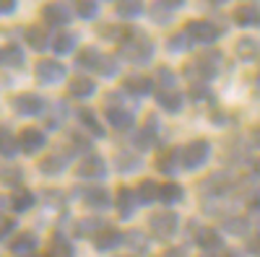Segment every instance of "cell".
<instances>
[{"mask_svg":"<svg viewBox=\"0 0 260 257\" xmlns=\"http://www.w3.org/2000/svg\"><path fill=\"white\" fill-rule=\"evenodd\" d=\"M34 205V195L29 190H16L13 192V198H11V208L16 210V213H24V210H29Z\"/></svg>","mask_w":260,"mask_h":257,"instance_id":"obj_27","label":"cell"},{"mask_svg":"<svg viewBox=\"0 0 260 257\" xmlns=\"http://www.w3.org/2000/svg\"><path fill=\"white\" fill-rule=\"evenodd\" d=\"M156 101L164 112H180L182 109V96L177 89H172V91H159L156 94Z\"/></svg>","mask_w":260,"mask_h":257,"instance_id":"obj_18","label":"cell"},{"mask_svg":"<svg viewBox=\"0 0 260 257\" xmlns=\"http://www.w3.org/2000/svg\"><path fill=\"white\" fill-rule=\"evenodd\" d=\"M16 11V3H0V13H13Z\"/></svg>","mask_w":260,"mask_h":257,"instance_id":"obj_49","label":"cell"},{"mask_svg":"<svg viewBox=\"0 0 260 257\" xmlns=\"http://www.w3.org/2000/svg\"><path fill=\"white\" fill-rule=\"evenodd\" d=\"M250 218H252L255 224H260V190L250 198Z\"/></svg>","mask_w":260,"mask_h":257,"instance_id":"obj_43","label":"cell"},{"mask_svg":"<svg viewBox=\"0 0 260 257\" xmlns=\"http://www.w3.org/2000/svg\"><path fill=\"white\" fill-rule=\"evenodd\" d=\"M37 237L31 231H24V234H18V237L11 242V252L13 254H31L34 249H37Z\"/></svg>","mask_w":260,"mask_h":257,"instance_id":"obj_15","label":"cell"},{"mask_svg":"<svg viewBox=\"0 0 260 257\" xmlns=\"http://www.w3.org/2000/svg\"><path fill=\"white\" fill-rule=\"evenodd\" d=\"M195 242H198V247H203L206 252H224V242H221L216 229H198L195 231Z\"/></svg>","mask_w":260,"mask_h":257,"instance_id":"obj_12","label":"cell"},{"mask_svg":"<svg viewBox=\"0 0 260 257\" xmlns=\"http://www.w3.org/2000/svg\"><path fill=\"white\" fill-rule=\"evenodd\" d=\"M45 133L42 130H37V127H26V130H21V135H18V148L24 154H37V151H42L45 148Z\"/></svg>","mask_w":260,"mask_h":257,"instance_id":"obj_7","label":"cell"},{"mask_svg":"<svg viewBox=\"0 0 260 257\" xmlns=\"http://www.w3.org/2000/svg\"><path fill=\"white\" fill-rule=\"evenodd\" d=\"M0 177H3V182H8V179L18 182V177H21V171H16V169H13V171H11V169H6V171H3V174H0Z\"/></svg>","mask_w":260,"mask_h":257,"instance_id":"obj_47","label":"cell"},{"mask_svg":"<svg viewBox=\"0 0 260 257\" xmlns=\"http://www.w3.org/2000/svg\"><path fill=\"white\" fill-rule=\"evenodd\" d=\"M125 237L117 231V229H110V226H104L96 237H94V244H96V249H102V252H107V249H115L120 242H122Z\"/></svg>","mask_w":260,"mask_h":257,"instance_id":"obj_13","label":"cell"},{"mask_svg":"<svg viewBox=\"0 0 260 257\" xmlns=\"http://www.w3.org/2000/svg\"><path fill=\"white\" fill-rule=\"evenodd\" d=\"M125 89L133 94V96H146V94L154 91V81H148L143 76H133V78L125 81Z\"/></svg>","mask_w":260,"mask_h":257,"instance_id":"obj_20","label":"cell"},{"mask_svg":"<svg viewBox=\"0 0 260 257\" xmlns=\"http://www.w3.org/2000/svg\"><path fill=\"white\" fill-rule=\"evenodd\" d=\"M13 221H3V224H0V239H3V237H8V234L13 231Z\"/></svg>","mask_w":260,"mask_h":257,"instance_id":"obj_46","label":"cell"},{"mask_svg":"<svg viewBox=\"0 0 260 257\" xmlns=\"http://www.w3.org/2000/svg\"><path fill=\"white\" fill-rule=\"evenodd\" d=\"M50 257H73V247H71V239L65 237L62 231H57L52 237V254Z\"/></svg>","mask_w":260,"mask_h":257,"instance_id":"obj_25","label":"cell"},{"mask_svg":"<svg viewBox=\"0 0 260 257\" xmlns=\"http://www.w3.org/2000/svg\"><path fill=\"white\" fill-rule=\"evenodd\" d=\"M180 3H154L151 6V13H154V21H159V24H167V21L177 13Z\"/></svg>","mask_w":260,"mask_h":257,"instance_id":"obj_28","label":"cell"},{"mask_svg":"<svg viewBox=\"0 0 260 257\" xmlns=\"http://www.w3.org/2000/svg\"><path fill=\"white\" fill-rule=\"evenodd\" d=\"M78 177L81 179H102L107 174V164L102 156H86L81 164H78Z\"/></svg>","mask_w":260,"mask_h":257,"instance_id":"obj_8","label":"cell"},{"mask_svg":"<svg viewBox=\"0 0 260 257\" xmlns=\"http://www.w3.org/2000/svg\"><path fill=\"white\" fill-rule=\"evenodd\" d=\"M13 109L18 112V115H39L42 109H45V99L42 96H37V94H18L16 99H13Z\"/></svg>","mask_w":260,"mask_h":257,"instance_id":"obj_10","label":"cell"},{"mask_svg":"<svg viewBox=\"0 0 260 257\" xmlns=\"http://www.w3.org/2000/svg\"><path fill=\"white\" fill-rule=\"evenodd\" d=\"M190 45H192L190 36L182 31V34H175V36H172V42H169V50H172V52H182V50H187Z\"/></svg>","mask_w":260,"mask_h":257,"instance_id":"obj_39","label":"cell"},{"mask_svg":"<svg viewBox=\"0 0 260 257\" xmlns=\"http://www.w3.org/2000/svg\"><path fill=\"white\" fill-rule=\"evenodd\" d=\"M203 257H229V254H224V252H206Z\"/></svg>","mask_w":260,"mask_h":257,"instance_id":"obj_51","label":"cell"},{"mask_svg":"<svg viewBox=\"0 0 260 257\" xmlns=\"http://www.w3.org/2000/svg\"><path fill=\"white\" fill-rule=\"evenodd\" d=\"M68 91L71 96H78V99H86V96H91L96 91V83L91 78H73L71 86H68Z\"/></svg>","mask_w":260,"mask_h":257,"instance_id":"obj_21","label":"cell"},{"mask_svg":"<svg viewBox=\"0 0 260 257\" xmlns=\"http://www.w3.org/2000/svg\"><path fill=\"white\" fill-rule=\"evenodd\" d=\"M110 101H115V106H110V109H107V120L112 122L115 130H127V127L133 125V109H125V106H122L115 96H110Z\"/></svg>","mask_w":260,"mask_h":257,"instance_id":"obj_9","label":"cell"},{"mask_svg":"<svg viewBox=\"0 0 260 257\" xmlns=\"http://www.w3.org/2000/svg\"><path fill=\"white\" fill-rule=\"evenodd\" d=\"M120 55L127 57L130 62H148L154 55V45L143 31H127L125 39L120 42Z\"/></svg>","mask_w":260,"mask_h":257,"instance_id":"obj_1","label":"cell"},{"mask_svg":"<svg viewBox=\"0 0 260 257\" xmlns=\"http://www.w3.org/2000/svg\"><path fill=\"white\" fill-rule=\"evenodd\" d=\"M99 73H104V76H115V73H117L115 60H112V57H104V60H102V68H99Z\"/></svg>","mask_w":260,"mask_h":257,"instance_id":"obj_44","label":"cell"},{"mask_svg":"<svg viewBox=\"0 0 260 257\" xmlns=\"http://www.w3.org/2000/svg\"><path fill=\"white\" fill-rule=\"evenodd\" d=\"M18 151H21V148H18V138L11 135V130H8L6 125H0V156L13 159Z\"/></svg>","mask_w":260,"mask_h":257,"instance_id":"obj_16","label":"cell"},{"mask_svg":"<svg viewBox=\"0 0 260 257\" xmlns=\"http://www.w3.org/2000/svg\"><path fill=\"white\" fill-rule=\"evenodd\" d=\"M78 120L83 122L86 130H91L96 138H102V135H104V127L99 125V120H96V115H94L91 109H81V112H78Z\"/></svg>","mask_w":260,"mask_h":257,"instance_id":"obj_33","label":"cell"},{"mask_svg":"<svg viewBox=\"0 0 260 257\" xmlns=\"http://www.w3.org/2000/svg\"><path fill=\"white\" fill-rule=\"evenodd\" d=\"M83 198H86V203L89 205H94V208H110V192L107 190H102V187H94V190H89V192H83Z\"/></svg>","mask_w":260,"mask_h":257,"instance_id":"obj_29","label":"cell"},{"mask_svg":"<svg viewBox=\"0 0 260 257\" xmlns=\"http://www.w3.org/2000/svg\"><path fill=\"white\" fill-rule=\"evenodd\" d=\"M136 203H138V198H136L133 190H120V192H117V210H120L122 218H130V216H133Z\"/></svg>","mask_w":260,"mask_h":257,"instance_id":"obj_19","label":"cell"},{"mask_svg":"<svg viewBox=\"0 0 260 257\" xmlns=\"http://www.w3.org/2000/svg\"><path fill=\"white\" fill-rule=\"evenodd\" d=\"M247 221L245 218H229L226 224H224V229L229 231V234H247Z\"/></svg>","mask_w":260,"mask_h":257,"instance_id":"obj_41","label":"cell"},{"mask_svg":"<svg viewBox=\"0 0 260 257\" xmlns=\"http://www.w3.org/2000/svg\"><path fill=\"white\" fill-rule=\"evenodd\" d=\"M234 21L240 26H260V6L257 3H247L242 8H237Z\"/></svg>","mask_w":260,"mask_h":257,"instance_id":"obj_14","label":"cell"},{"mask_svg":"<svg viewBox=\"0 0 260 257\" xmlns=\"http://www.w3.org/2000/svg\"><path fill=\"white\" fill-rule=\"evenodd\" d=\"M219 62H221V55H216V52L203 55V57H198V60H192L190 65L185 68V76H187L192 83H208V81L216 76V70H219Z\"/></svg>","mask_w":260,"mask_h":257,"instance_id":"obj_2","label":"cell"},{"mask_svg":"<svg viewBox=\"0 0 260 257\" xmlns=\"http://www.w3.org/2000/svg\"><path fill=\"white\" fill-rule=\"evenodd\" d=\"M65 166H68V164H65V159L62 156H47L45 161H42L39 164V169H42V174H47V177H57L60 174V171H65Z\"/></svg>","mask_w":260,"mask_h":257,"instance_id":"obj_26","label":"cell"},{"mask_svg":"<svg viewBox=\"0 0 260 257\" xmlns=\"http://www.w3.org/2000/svg\"><path fill=\"white\" fill-rule=\"evenodd\" d=\"M185 34L190 36L192 45H195V42H201V45H211V42L219 39V29H216L211 21H192V24H187Z\"/></svg>","mask_w":260,"mask_h":257,"instance_id":"obj_5","label":"cell"},{"mask_svg":"<svg viewBox=\"0 0 260 257\" xmlns=\"http://www.w3.org/2000/svg\"><path fill=\"white\" fill-rule=\"evenodd\" d=\"M76 13L81 18H94L99 13V6L96 3H83V0H81V3H76Z\"/></svg>","mask_w":260,"mask_h":257,"instance_id":"obj_40","label":"cell"},{"mask_svg":"<svg viewBox=\"0 0 260 257\" xmlns=\"http://www.w3.org/2000/svg\"><path fill=\"white\" fill-rule=\"evenodd\" d=\"M3 62H6V65L18 68L21 62H24V52H21L16 45H11V47H6V50H3Z\"/></svg>","mask_w":260,"mask_h":257,"instance_id":"obj_37","label":"cell"},{"mask_svg":"<svg viewBox=\"0 0 260 257\" xmlns=\"http://www.w3.org/2000/svg\"><path fill=\"white\" fill-rule=\"evenodd\" d=\"M127 242L133 244V249H138L141 254H143V252H148V242H146V237H143L141 231H136V234H127Z\"/></svg>","mask_w":260,"mask_h":257,"instance_id":"obj_42","label":"cell"},{"mask_svg":"<svg viewBox=\"0 0 260 257\" xmlns=\"http://www.w3.org/2000/svg\"><path fill=\"white\" fill-rule=\"evenodd\" d=\"M141 11H143L141 3H117V13H120V18H136Z\"/></svg>","mask_w":260,"mask_h":257,"instance_id":"obj_38","label":"cell"},{"mask_svg":"<svg viewBox=\"0 0 260 257\" xmlns=\"http://www.w3.org/2000/svg\"><path fill=\"white\" fill-rule=\"evenodd\" d=\"M208 154H211L208 140H192V143H187L182 151H180L182 166L185 169H198V166H203L208 161Z\"/></svg>","mask_w":260,"mask_h":257,"instance_id":"obj_3","label":"cell"},{"mask_svg":"<svg viewBox=\"0 0 260 257\" xmlns=\"http://www.w3.org/2000/svg\"><path fill=\"white\" fill-rule=\"evenodd\" d=\"M177 229H180V218H177V213H172V210H161L151 218V231H154L159 239H172L177 234Z\"/></svg>","mask_w":260,"mask_h":257,"instance_id":"obj_4","label":"cell"},{"mask_svg":"<svg viewBox=\"0 0 260 257\" xmlns=\"http://www.w3.org/2000/svg\"><path fill=\"white\" fill-rule=\"evenodd\" d=\"M65 73L68 70H65V65L57 60H39L37 62V78L42 83H60L65 78Z\"/></svg>","mask_w":260,"mask_h":257,"instance_id":"obj_6","label":"cell"},{"mask_svg":"<svg viewBox=\"0 0 260 257\" xmlns=\"http://www.w3.org/2000/svg\"><path fill=\"white\" fill-rule=\"evenodd\" d=\"M159 200L161 203H177V200H182V187L175 185V182L159 185Z\"/></svg>","mask_w":260,"mask_h":257,"instance_id":"obj_31","label":"cell"},{"mask_svg":"<svg viewBox=\"0 0 260 257\" xmlns=\"http://www.w3.org/2000/svg\"><path fill=\"white\" fill-rule=\"evenodd\" d=\"M156 130H159V122L151 117V120L146 122V127H141V130H138L136 145H138V148H151V145L156 143Z\"/></svg>","mask_w":260,"mask_h":257,"instance_id":"obj_17","label":"cell"},{"mask_svg":"<svg viewBox=\"0 0 260 257\" xmlns=\"http://www.w3.org/2000/svg\"><path fill=\"white\" fill-rule=\"evenodd\" d=\"M102 60H104V55H102L99 50H94V47H86V50L78 52V65H81V68H94V70H99V68H102Z\"/></svg>","mask_w":260,"mask_h":257,"instance_id":"obj_23","label":"cell"},{"mask_svg":"<svg viewBox=\"0 0 260 257\" xmlns=\"http://www.w3.org/2000/svg\"><path fill=\"white\" fill-rule=\"evenodd\" d=\"M257 52H260V45L255 39H240V45H237V55H240V60H245V62L255 60Z\"/></svg>","mask_w":260,"mask_h":257,"instance_id":"obj_32","label":"cell"},{"mask_svg":"<svg viewBox=\"0 0 260 257\" xmlns=\"http://www.w3.org/2000/svg\"><path fill=\"white\" fill-rule=\"evenodd\" d=\"M252 140H255L252 145H257V148H260V127H255V130H252Z\"/></svg>","mask_w":260,"mask_h":257,"instance_id":"obj_50","label":"cell"},{"mask_svg":"<svg viewBox=\"0 0 260 257\" xmlns=\"http://www.w3.org/2000/svg\"><path fill=\"white\" fill-rule=\"evenodd\" d=\"M0 62H3V50H0Z\"/></svg>","mask_w":260,"mask_h":257,"instance_id":"obj_52","label":"cell"},{"mask_svg":"<svg viewBox=\"0 0 260 257\" xmlns=\"http://www.w3.org/2000/svg\"><path fill=\"white\" fill-rule=\"evenodd\" d=\"M73 143H76V148H78V151H89V148H91V145L86 143L83 138H73Z\"/></svg>","mask_w":260,"mask_h":257,"instance_id":"obj_48","label":"cell"},{"mask_svg":"<svg viewBox=\"0 0 260 257\" xmlns=\"http://www.w3.org/2000/svg\"><path fill=\"white\" fill-rule=\"evenodd\" d=\"M52 47H55L57 55L73 52V47H76V34H60V36H55V39H52Z\"/></svg>","mask_w":260,"mask_h":257,"instance_id":"obj_34","label":"cell"},{"mask_svg":"<svg viewBox=\"0 0 260 257\" xmlns=\"http://www.w3.org/2000/svg\"><path fill=\"white\" fill-rule=\"evenodd\" d=\"M102 229H104V224L91 221V218H83V221H78L76 234H78V237H96V234H99Z\"/></svg>","mask_w":260,"mask_h":257,"instance_id":"obj_35","label":"cell"},{"mask_svg":"<svg viewBox=\"0 0 260 257\" xmlns=\"http://www.w3.org/2000/svg\"><path fill=\"white\" fill-rule=\"evenodd\" d=\"M42 16H45L47 24L62 26V24H68V21L73 18V11H71V6H65V3H50V6H45Z\"/></svg>","mask_w":260,"mask_h":257,"instance_id":"obj_11","label":"cell"},{"mask_svg":"<svg viewBox=\"0 0 260 257\" xmlns=\"http://www.w3.org/2000/svg\"><path fill=\"white\" fill-rule=\"evenodd\" d=\"M247 249H250L252 254H260V234H255V237L247 242Z\"/></svg>","mask_w":260,"mask_h":257,"instance_id":"obj_45","label":"cell"},{"mask_svg":"<svg viewBox=\"0 0 260 257\" xmlns=\"http://www.w3.org/2000/svg\"><path fill=\"white\" fill-rule=\"evenodd\" d=\"M180 164H182L180 151H177V148H172V151H167L159 159V171H161V174H175V171L180 169Z\"/></svg>","mask_w":260,"mask_h":257,"instance_id":"obj_22","label":"cell"},{"mask_svg":"<svg viewBox=\"0 0 260 257\" xmlns=\"http://www.w3.org/2000/svg\"><path fill=\"white\" fill-rule=\"evenodd\" d=\"M26 42L31 45V50H47L50 47V34L45 31V29H39V26H31V29H26Z\"/></svg>","mask_w":260,"mask_h":257,"instance_id":"obj_24","label":"cell"},{"mask_svg":"<svg viewBox=\"0 0 260 257\" xmlns=\"http://www.w3.org/2000/svg\"><path fill=\"white\" fill-rule=\"evenodd\" d=\"M175 73H172L169 68H159L156 73V83H159V91H172V89H177V83H175Z\"/></svg>","mask_w":260,"mask_h":257,"instance_id":"obj_36","label":"cell"},{"mask_svg":"<svg viewBox=\"0 0 260 257\" xmlns=\"http://www.w3.org/2000/svg\"><path fill=\"white\" fill-rule=\"evenodd\" d=\"M136 198H138V203H154V200L159 198V187H156V182H151V179H143V182L138 185V192H136Z\"/></svg>","mask_w":260,"mask_h":257,"instance_id":"obj_30","label":"cell"}]
</instances>
